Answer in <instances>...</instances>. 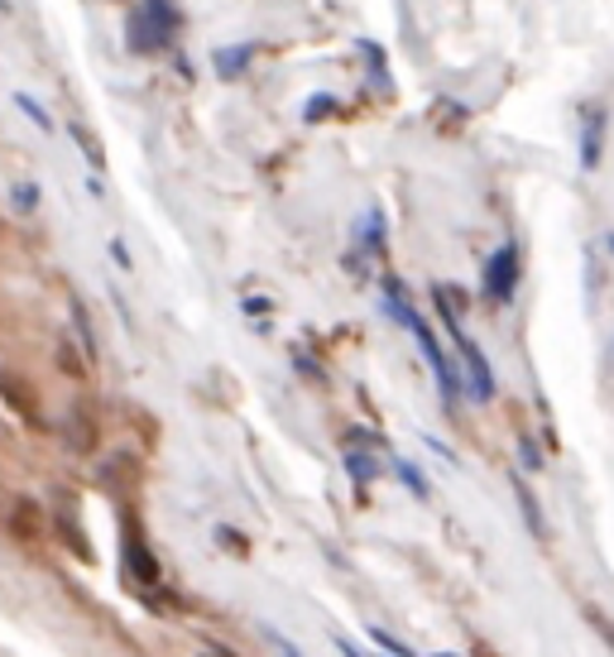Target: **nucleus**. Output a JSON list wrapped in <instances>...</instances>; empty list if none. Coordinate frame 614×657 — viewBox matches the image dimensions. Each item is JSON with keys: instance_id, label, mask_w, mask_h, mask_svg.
I'll use <instances>...</instances> for the list:
<instances>
[{"instance_id": "f257e3e1", "label": "nucleus", "mask_w": 614, "mask_h": 657, "mask_svg": "<svg viewBox=\"0 0 614 657\" xmlns=\"http://www.w3.org/2000/svg\"><path fill=\"white\" fill-rule=\"evenodd\" d=\"M178 29H183V14H178L173 0H140V6L125 14L130 53H164V49H173Z\"/></svg>"}, {"instance_id": "f03ea898", "label": "nucleus", "mask_w": 614, "mask_h": 657, "mask_svg": "<svg viewBox=\"0 0 614 657\" xmlns=\"http://www.w3.org/2000/svg\"><path fill=\"white\" fill-rule=\"evenodd\" d=\"M519 288V245H500L485 265V298L490 302H509Z\"/></svg>"}, {"instance_id": "7ed1b4c3", "label": "nucleus", "mask_w": 614, "mask_h": 657, "mask_svg": "<svg viewBox=\"0 0 614 657\" xmlns=\"http://www.w3.org/2000/svg\"><path fill=\"white\" fill-rule=\"evenodd\" d=\"M457 341V356H461V365H465V389H471V399L475 403H490L494 399V374H490V365H485V356H480V346L471 341V336H451Z\"/></svg>"}, {"instance_id": "20e7f679", "label": "nucleus", "mask_w": 614, "mask_h": 657, "mask_svg": "<svg viewBox=\"0 0 614 657\" xmlns=\"http://www.w3.org/2000/svg\"><path fill=\"white\" fill-rule=\"evenodd\" d=\"M605 154V106H586L581 111V168L595 173Z\"/></svg>"}, {"instance_id": "39448f33", "label": "nucleus", "mask_w": 614, "mask_h": 657, "mask_svg": "<svg viewBox=\"0 0 614 657\" xmlns=\"http://www.w3.org/2000/svg\"><path fill=\"white\" fill-rule=\"evenodd\" d=\"M259 53V43H236V49H216L212 58V68H216V78L231 82V78H241L245 68H250V58Z\"/></svg>"}, {"instance_id": "423d86ee", "label": "nucleus", "mask_w": 614, "mask_h": 657, "mask_svg": "<svg viewBox=\"0 0 614 657\" xmlns=\"http://www.w3.org/2000/svg\"><path fill=\"white\" fill-rule=\"evenodd\" d=\"M125 566H130V576H135V581H158V562L144 552L135 523H130V533H125Z\"/></svg>"}, {"instance_id": "0eeeda50", "label": "nucleus", "mask_w": 614, "mask_h": 657, "mask_svg": "<svg viewBox=\"0 0 614 657\" xmlns=\"http://www.w3.org/2000/svg\"><path fill=\"white\" fill-rule=\"evenodd\" d=\"M39 504L34 500H20V504H14L10 509V533L14 537H20V543H34V537H39Z\"/></svg>"}, {"instance_id": "6e6552de", "label": "nucleus", "mask_w": 614, "mask_h": 657, "mask_svg": "<svg viewBox=\"0 0 614 657\" xmlns=\"http://www.w3.org/2000/svg\"><path fill=\"white\" fill-rule=\"evenodd\" d=\"M6 399H10V408L20 413L29 428H43V418H39V403L29 399V389H24V379H14V374H6Z\"/></svg>"}, {"instance_id": "1a4fd4ad", "label": "nucleus", "mask_w": 614, "mask_h": 657, "mask_svg": "<svg viewBox=\"0 0 614 657\" xmlns=\"http://www.w3.org/2000/svg\"><path fill=\"white\" fill-rule=\"evenodd\" d=\"M68 442L78 451L96 446V428H92V413H86V408H72V413H68Z\"/></svg>"}, {"instance_id": "9d476101", "label": "nucleus", "mask_w": 614, "mask_h": 657, "mask_svg": "<svg viewBox=\"0 0 614 657\" xmlns=\"http://www.w3.org/2000/svg\"><path fill=\"white\" fill-rule=\"evenodd\" d=\"M360 250L365 255H379L385 250V212H365V222H360Z\"/></svg>"}, {"instance_id": "9b49d317", "label": "nucleus", "mask_w": 614, "mask_h": 657, "mask_svg": "<svg viewBox=\"0 0 614 657\" xmlns=\"http://www.w3.org/2000/svg\"><path fill=\"white\" fill-rule=\"evenodd\" d=\"M68 135L82 144L86 164H92V168H106V150H101V140L92 135V130H86V121H72V125H68Z\"/></svg>"}, {"instance_id": "f8f14e48", "label": "nucleus", "mask_w": 614, "mask_h": 657, "mask_svg": "<svg viewBox=\"0 0 614 657\" xmlns=\"http://www.w3.org/2000/svg\"><path fill=\"white\" fill-rule=\"evenodd\" d=\"M58 528H63V543H68L72 552H78L82 562H92V543H86V537H82V523H72V514H68V509H63V514H58Z\"/></svg>"}, {"instance_id": "ddd939ff", "label": "nucleus", "mask_w": 614, "mask_h": 657, "mask_svg": "<svg viewBox=\"0 0 614 657\" xmlns=\"http://www.w3.org/2000/svg\"><path fill=\"white\" fill-rule=\"evenodd\" d=\"M360 53H365V63H370V82H375V92H389V68H385V53H379V43L365 39V43H360Z\"/></svg>"}, {"instance_id": "4468645a", "label": "nucleus", "mask_w": 614, "mask_h": 657, "mask_svg": "<svg viewBox=\"0 0 614 657\" xmlns=\"http://www.w3.org/2000/svg\"><path fill=\"white\" fill-rule=\"evenodd\" d=\"M10 202H14V212H20V216H29V212H34L39 202H43L39 183H14V187H10Z\"/></svg>"}, {"instance_id": "2eb2a0df", "label": "nucleus", "mask_w": 614, "mask_h": 657, "mask_svg": "<svg viewBox=\"0 0 614 657\" xmlns=\"http://www.w3.org/2000/svg\"><path fill=\"white\" fill-rule=\"evenodd\" d=\"M14 106H20V111H24V115H29V121H34L39 130H53V121H49V111H43V106H39V101H34V96H29V92H14Z\"/></svg>"}, {"instance_id": "dca6fc26", "label": "nucleus", "mask_w": 614, "mask_h": 657, "mask_svg": "<svg viewBox=\"0 0 614 657\" xmlns=\"http://www.w3.org/2000/svg\"><path fill=\"white\" fill-rule=\"evenodd\" d=\"M370 638H375V644H379V648H385L389 657H418L413 648H403V644H399V638H389L385 629H370Z\"/></svg>"}, {"instance_id": "f3484780", "label": "nucleus", "mask_w": 614, "mask_h": 657, "mask_svg": "<svg viewBox=\"0 0 614 657\" xmlns=\"http://www.w3.org/2000/svg\"><path fill=\"white\" fill-rule=\"evenodd\" d=\"M331 111H336V101H331V96H313V101H307V111H303V115H307V125H317L321 115H331Z\"/></svg>"}, {"instance_id": "a211bd4d", "label": "nucleus", "mask_w": 614, "mask_h": 657, "mask_svg": "<svg viewBox=\"0 0 614 657\" xmlns=\"http://www.w3.org/2000/svg\"><path fill=\"white\" fill-rule=\"evenodd\" d=\"M399 475H403V485L413 490V494H428V480H422V475H418V471H413V465H408V461H399Z\"/></svg>"}, {"instance_id": "6ab92c4d", "label": "nucleus", "mask_w": 614, "mask_h": 657, "mask_svg": "<svg viewBox=\"0 0 614 657\" xmlns=\"http://www.w3.org/2000/svg\"><path fill=\"white\" fill-rule=\"evenodd\" d=\"M111 259H115V265H125V269H130V250H125V240H111Z\"/></svg>"}, {"instance_id": "aec40b11", "label": "nucleus", "mask_w": 614, "mask_h": 657, "mask_svg": "<svg viewBox=\"0 0 614 657\" xmlns=\"http://www.w3.org/2000/svg\"><path fill=\"white\" fill-rule=\"evenodd\" d=\"M336 648H341V657H360V648L350 644V638H336Z\"/></svg>"}, {"instance_id": "412c9836", "label": "nucleus", "mask_w": 614, "mask_h": 657, "mask_svg": "<svg viewBox=\"0 0 614 657\" xmlns=\"http://www.w3.org/2000/svg\"><path fill=\"white\" fill-rule=\"evenodd\" d=\"M212 657H226V653H222V648H216V644H212Z\"/></svg>"}, {"instance_id": "4be33fe9", "label": "nucleus", "mask_w": 614, "mask_h": 657, "mask_svg": "<svg viewBox=\"0 0 614 657\" xmlns=\"http://www.w3.org/2000/svg\"><path fill=\"white\" fill-rule=\"evenodd\" d=\"M284 657H298V653H294V648H284Z\"/></svg>"}, {"instance_id": "5701e85b", "label": "nucleus", "mask_w": 614, "mask_h": 657, "mask_svg": "<svg viewBox=\"0 0 614 657\" xmlns=\"http://www.w3.org/2000/svg\"><path fill=\"white\" fill-rule=\"evenodd\" d=\"M432 657H457V653H432Z\"/></svg>"}]
</instances>
